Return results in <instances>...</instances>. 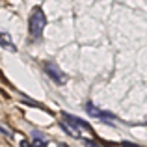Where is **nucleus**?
<instances>
[{
	"instance_id": "nucleus-1",
	"label": "nucleus",
	"mask_w": 147,
	"mask_h": 147,
	"mask_svg": "<svg viewBox=\"0 0 147 147\" xmlns=\"http://www.w3.org/2000/svg\"><path fill=\"white\" fill-rule=\"evenodd\" d=\"M45 26H47V15L41 7H34L32 15H30V21H28V30H30V36L34 39H39L41 34H43Z\"/></svg>"
},
{
	"instance_id": "nucleus-2",
	"label": "nucleus",
	"mask_w": 147,
	"mask_h": 147,
	"mask_svg": "<svg viewBox=\"0 0 147 147\" xmlns=\"http://www.w3.org/2000/svg\"><path fill=\"white\" fill-rule=\"evenodd\" d=\"M43 69H45V73H47V75H49L56 84H60V86H61V84L67 82V76H65V73H61L54 63H43Z\"/></svg>"
},
{
	"instance_id": "nucleus-3",
	"label": "nucleus",
	"mask_w": 147,
	"mask_h": 147,
	"mask_svg": "<svg viewBox=\"0 0 147 147\" xmlns=\"http://www.w3.org/2000/svg\"><path fill=\"white\" fill-rule=\"evenodd\" d=\"M61 117H63V121H65V125L67 127H73V129H78V132L82 134V132H90V127H88V123H84L82 119H78V117H73V115H69V114H61Z\"/></svg>"
},
{
	"instance_id": "nucleus-4",
	"label": "nucleus",
	"mask_w": 147,
	"mask_h": 147,
	"mask_svg": "<svg viewBox=\"0 0 147 147\" xmlns=\"http://www.w3.org/2000/svg\"><path fill=\"white\" fill-rule=\"evenodd\" d=\"M86 110H88V114H91L93 117H99V119H115V115H114V114L99 110V108L95 106V104H91V102H88V104H86Z\"/></svg>"
},
{
	"instance_id": "nucleus-5",
	"label": "nucleus",
	"mask_w": 147,
	"mask_h": 147,
	"mask_svg": "<svg viewBox=\"0 0 147 147\" xmlns=\"http://www.w3.org/2000/svg\"><path fill=\"white\" fill-rule=\"evenodd\" d=\"M0 47L11 50V52H15V50H17L15 43L11 41V36H9V34H6V32H0Z\"/></svg>"
}]
</instances>
